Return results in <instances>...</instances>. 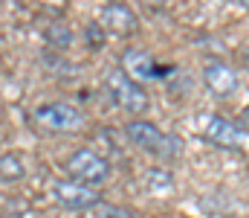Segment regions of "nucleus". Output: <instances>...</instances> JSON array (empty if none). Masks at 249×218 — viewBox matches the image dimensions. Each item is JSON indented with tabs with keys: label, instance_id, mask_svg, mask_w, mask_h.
I'll return each instance as SVG.
<instances>
[{
	"label": "nucleus",
	"instance_id": "f257e3e1",
	"mask_svg": "<svg viewBox=\"0 0 249 218\" xmlns=\"http://www.w3.org/2000/svg\"><path fill=\"white\" fill-rule=\"evenodd\" d=\"M29 125L35 131H41L44 137L70 134V131H78L84 125V114L70 102H47V105H38L29 114Z\"/></svg>",
	"mask_w": 249,
	"mask_h": 218
},
{
	"label": "nucleus",
	"instance_id": "f03ea898",
	"mask_svg": "<svg viewBox=\"0 0 249 218\" xmlns=\"http://www.w3.org/2000/svg\"><path fill=\"white\" fill-rule=\"evenodd\" d=\"M124 137L136 145V148L151 151V154H157V157H162V160L180 157V151H183V143H180L177 134H165L160 125H154V122H148V119H133V122H127V125H124Z\"/></svg>",
	"mask_w": 249,
	"mask_h": 218
},
{
	"label": "nucleus",
	"instance_id": "7ed1b4c3",
	"mask_svg": "<svg viewBox=\"0 0 249 218\" xmlns=\"http://www.w3.org/2000/svg\"><path fill=\"white\" fill-rule=\"evenodd\" d=\"M64 169L70 172L72 180H78V183H84V186H93V189L102 186L105 180H110V163H107V157L99 154V151H90V148L72 151V154L67 157Z\"/></svg>",
	"mask_w": 249,
	"mask_h": 218
},
{
	"label": "nucleus",
	"instance_id": "20e7f679",
	"mask_svg": "<svg viewBox=\"0 0 249 218\" xmlns=\"http://www.w3.org/2000/svg\"><path fill=\"white\" fill-rule=\"evenodd\" d=\"M107 93L113 96V102H116L122 111H130V114H142V111L151 108L148 93H145V90L139 87V81H133L122 67L107 73Z\"/></svg>",
	"mask_w": 249,
	"mask_h": 218
},
{
	"label": "nucleus",
	"instance_id": "39448f33",
	"mask_svg": "<svg viewBox=\"0 0 249 218\" xmlns=\"http://www.w3.org/2000/svg\"><path fill=\"white\" fill-rule=\"evenodd\" d=\"M53 195L55 201L61 204L64 210H72V213H84V210H96L102 204L99 192L93 186H84L78 180H58L53 186Z\"/></svg>",
	"mask_w": 249,
	"mask_h": 218
},
{
	"label": "nucleus",
	"instance_id": "423d86ee",
	"mask_svg": "<svg viewBox=\"0 0 249 218\" xmlns=\"http://www.w3.org/2000/svg\"><path fill=\"white\" fill-rule=\"evenodd\" d=\"M203 81H206V87L214 93V96H220V99H226V96H232L235 90H238V70L235 67H229V64H223V61H209L206 64V70H203Z\"/></svg>",
	"mask_w": 249,
	"mask_h": 218
},
{
	"label": "nucleus",
	"instance_id": "0eeeda50",
	"mask_svg": "<svg viewBox=\"0 0 249 218\" xmlns=\"http://www.w3.org/2000/svg\"><path fill=\"white\" fill-rule=\"evenodd\" d=\"M122 70L127 73L133 81H151V79H160V76L171 73L174 67L160 70V67L154 64V59H151L145 50H127V53L122 56Z\"/></svg>",
	"mask_w": 249,
	"mask_h": 218
},
{
	"label": "nucleus",
	"instance_id": "6e6552de",
	"mask_svg": "<svg viewBox=\"0 0 249 218\" xmlns=\"http://www.w3.org/2000/svg\"><path fill=\"white\" fill-rule=\"evenodd\" d=\"M102 23H105L107 29L119 32V35H130V32H136V26H139L133 9H130L127 3H119V0H116V3H107V6L102 9Z\"/></svg>",
	"mask_w": 249,
	"mask_h": 218
},
{
	"label": "nucleus",
	"instance_id": "1a4fd4ad",
	"mask_svg": "<svg viewBox=\"0 0 249 218\" xmlns=\"http://www.w3.org/2000/svg\"><path fill=\"white\" fill-rule=\"evenodd\" d=\"M206 140L217 148H238L241 145V128L223 117H212L206 125Z\"/></svg>",
	"mask_w": 249,
	"mask_h": 218
},
{
	"label": "nucleus",
	"instance_id": "9d476101",
	"mask_svg": "<svg viewBox=\"0 0 249 218\" xmlns=\"http://www.w3.org/2000/svg\"><path fill=\"white\" fill-rule=\"evenodd\" d=\"M145 186H148V192H171L174 189V178L165 169H148L145 172Z\"/></svg>",
	"mask_w": 249,
	"mask_h": 218
},
{
	"label": "nucleus",
	"instance_id": "9b49d317",
	"mask_svg": "<svg viewBox=\"0 0 249 218\" xmlns=\"http://www.w3.org/2000/svg\"><path fill=\"white\" fill-rule=\"evenodd\" d=\"M26 175V166L18 154H0V180H20Z\"/></svg>",
	"mask_w": 249,
	"mask_h": 218
},
{
	"label": "nucleus",
	"instance_id": "f8f14e48",
	"mask_svg": "<svg viewBox=\"0 0 249 218\" xmlns=\"http://www.w3.org/2000/svg\"><path fill=\"white\" fill-rule=\"evenodd\" d=\"M47 38H50V44H55V47H61V50L72 44V32L64 29L61 23H58V26H50V29H47Z\"/></svg>",
	"mask_w": 249,
	"mask_h": 218
},
{
	"label": "nucleus",
	"instance_id": "ddd939ff",
	"mask_svg": "<svg viewBox=\"0 0 249 218\" xmlns=\"http://www.w3.org/2000/svg\"><path fill=\"white\" fill-rule=\"evenodd\" d=\"M96 218H133V213H127L122 207H113V204H99L96 207Z\"/></svg>",
	"mask_w": 249,
	"mask_h": 218
},
{
	"label": "nucleus",
	"instance_id": "4468645a",
	"mask_svg": "<svg viewBox=\"0 0 249 218\" xmlns=\"http://www.w3.org/2000/svg\"><path fill=\"white\" fill-rule=\"evenodd\" d=\"M238 128H241V134H249V108L241 111V125Z\"/></svg>",
	"mask_w": 249,
	"mask_h": 218
},
{
	"label": "nucleus",
	"instance_id": "2eb2a0df",
	"mask_svg": "<svg viewBox=\"0 0 249 218\" xmlns=\"http://www.w3.org/2000/svg\"><path fill=\"white\" fill-rule=\"evenodd\" d=\"M241 6H244V9L249 12V0H241Z\"/></svg>",
	"mask_w": 249,
	"mask_h": 218
},
{
	"label": "nucleus",
	"instance_id": "dca6fc26",
	"mask_svg": "<svg viewBox=\"0 0 249 218\" xmlns=\"http://www.w3.org/2000/svg\"><path fill=\"white\" fill-rule=\"evenodd\" d=\"M247 64H249V50H247Z\"/></svg>",
	"mask_w": 249,
	"mask_h": 218
}]
</instances>
